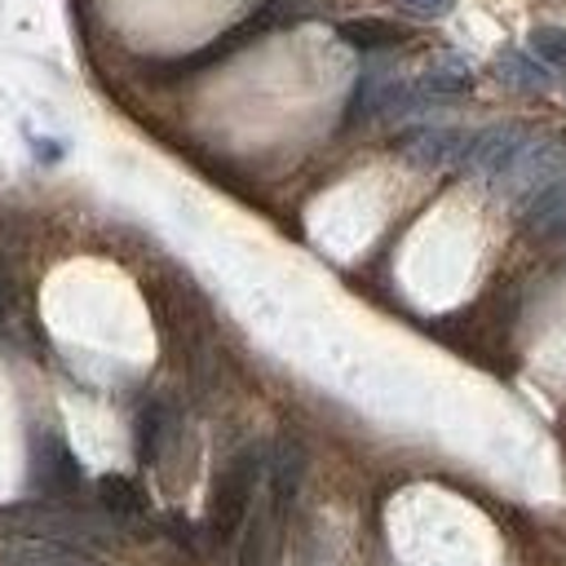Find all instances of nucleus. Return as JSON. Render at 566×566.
<instances>
[{
    "instance_id": "nucleus-1",
    "label": "nucleus",
    "mask_w": 566,
    "mask_h": 566,
    "mask_svg": "<svg viewBox=\"0 0 566 566\" xmlns=\"http://www.w3.org/2000/svg\"><path fill=\"white\" fill-rule=\"evenodd\" d=\"M265 473V451L261 447H243L226 460V469L217 473L212 482V500H208V531L217 544H230L248 513H252V495H256V482Z\"/></svg>"
},
{
    "instance_id": "nucleus-2",
    "label": "nucleus",
    "mask_w": 566,
    "mask_h": 566,
    "mask_svg": "<svg viewBox=\"0 0 566 566\" xmlns=\"http://www.w3.org/2000/svg\"><path fill=\"white\" fill-rule=\"evenodd\" d=\"M27 482H31L35 500H53V504H66L80 491V482H84L80 460H75V451L66 447V438L57 429H44V424L31 429V473H27Z\"/></svg>"
},
{
    "instance_id": "nucleus-3",
    "label": "nucleus",
    "mask_w": 566,
    "mask_h": 566,
    "mask_svg": "<svg viewBox=\"0 0 566 566\" xmlns=\"http://www.w3.org/2000/svg\"><path fill=\"white\" fill-rule=\"evenodd\" d=\"M566 168V150L548 137H526V146L517 150V159L509 164V172L500 177L513 195H535L544 181H553Z\"/></svg>"
},
{
    "instance_id": "nucleus-4",
    "label": "nucleus",
    "mask_w": 566,
    "mask_h": 566,
    "mask_svg": "<svg viewBox=\"0 0 566 566\" xmlns=\"http://www.w3.org/2000/svg\"><path fill=\"white\" fill-rule=\"evenodd\" d=\"M526 146V133L509 128V124H495V128H482L469 137V155H464V168L478 172V177H504L509 164L517 159V150Z\"/></svg>"
},
{
    "instance_id": "nucleus-5",
    "label": "nucleus",
    "mask_w": 566,
    "mask_h": 566,
    "mask_svg": "<svg viewBox=\"0 0 566 566\" xmlns=\"http://www.w3.org/2000/svg\"><path fill=\"white\" fill-rule=\"evenodd\" d=\"M0 566H97L71 544L57 539H35V535H9L0 544Z\"/></svg>"
},
{
    "instance_id": "nucleus-6",
    "label": "nucleus",
    "mask_w": 566,
    "mask_h": 566,
    "mask_svg": "<svg viewBox=\"0 0 566 566\" xmlns=\"http://www.w3.org/2000/svg\"><path fill=\"white\" fill-rule=\"evenodd\" d=\"M469 137L473 133H464V128H416L402 142V150H407V159H416L424 168H447V164H464Z\"/></svg>"
},
{
    "instance_id": "nucleus-7",
    "label": "nucleus",
    "mask_w": 566,
    "mask_h": 566,
    "mask_svg": "<svg viewBox=\"0 0 566 566\" xmlns=\"http://www.w3.org/2000/svg\"><path fill=\"white\" fill-rule=\"evenodd\" d=\"M522 221L535 239H566V168L526 199Z\"/></svg>"
},
{
    "instance_id": "nucleus-8",
    "label": "nucleus",
    "mask_w": 566,
    "mask_h": 566,
    "mask_svg": "<svg viewBox=\"0 0 566 566\" xmlns=\"http://www.w3.org/2000/svg\"><path fill=\"white\" fill-rule=\"evenodd\" d=\"M265 473H270V500L287 513L296 491H301V478H305V447L292 438H279L270 460H265Z\"/></svg>"
},
{
    "instance_id": "nucleus-9",
    "label": "nucleus",
    "mask_w": 566,
    "mask_h": 566,
    "mask_svg": "<svg viewBox=\"0 0 566 566\" xmlns=\"http://www.w3.org/2000/svg\"><path fill=\"white\" fill-rule=\"evenodd\" d=\"M97 504H102L106 517H119V522L146 513V495H142L137 482L124 478V473H106V478H97Z\"/></svg>"
},
{
    "instance_id": "nucleus-10",
    "label": "nucleus",
    "mask_w": 566,
    "mask_h": 566,
    "mask_svg": "<svg viewBox=\"0 0 566 566\" xmlns=\"http://www.w3.org/2000/svg\"><path fill=\"white\" fill-rule=\"evenodd\" d=\"M336 35L354 49H389L407 40V27L385 22V18H349V22H336Z\"/></svg>"
},
{
    "instance_id": "nucleus-11",
    "label": "nucleus",
    "mask_w": 566,
    "mask_h": 566,
    "mask_svg": "<svg viewBox=\"0 0 566 566\" xmlns=\"http://www.w3.org/2000/svg\"><path fill=\"white\" fill-rule=\"evenodd\" d=\"M164 438H168V407H164L159 398H150V402H142L137 424H133V447H137V460H142V464H155V460H159Z\"/></svg>"
},
{
    "instance_id": "nucleus-12",
    "label": "nucleus",
    "mask_w": 566,
    "mask_h": 566,
    "mask_svg": "<svg viewBox=\"0 0 566 566\" xmlns=\"http://www.w3.org/2000/svg\"><path fill=\"white\" fill-rule=\"evenodd\" d=\"M495 66H500V80L513 84V88H544V84H548V66H544V62H531V57L517 53V49H504Z\"/></svg>"
},
{
    "instance_id": "nucleus-13",
    "label": "nucleus",
    "mask_w": 566,
    "mask_h": 566,
    "mask_svg": "<svg viewBox=\"0 0 566 566\" xmlns=\"http://www.w3.org/2000/svg\"><path fill=\"white\" fill-rule=\"evenodd\" d=\"M416 88H420L424 97H460V93L473 88V75H469L464 66H433V71H424V75L416 80Z\"/></svg>"
},
{
    "instance_id": "nucleus-14",
    "label": "nucleus",
    "mask_w": 566,
    "mask_h": 566,
    "mask_svg": "<svg viewBox=\"0 0 566 566\" xmlns=\"http://www.w3.org/2000/svg\"><path fill=\"white\" fill-rule=\"evenodd\" d=\"M531 53L544 62V66H553V71H566V27H535L531 31Z\"/></svg>"
},
{
    "instance_id": "nucleus-15",
    "label": "nucleus",
    "mask_w": 566,
    "mask_h": 566,
    "mask_svg": "<svg viewBox=\"0 0 566 566\" xmlns=\"http://www.w3.org/2000/svg\"><path fill=\"white\" fill-rule=\"evenodd\" d=\"M407 13H416V18H438V13H447L451 9V0H398Z\"/></svg>"
},
{
    "instance_id": "nucleus-16",
    "label": "nucleus",
    "mask_w": 566,
    "mask_h": 566,
    "mask_svg": "<svg viewBox=\"0 0 566 566\" xmlns=\"http://www.w3.org/2000/svg\"><path fill=\"white\" fill-rule=\"evenodd\" d=\"M9 310H13V279L0 274V323L9 318Z\"/></svg>"
}]
</instances>
